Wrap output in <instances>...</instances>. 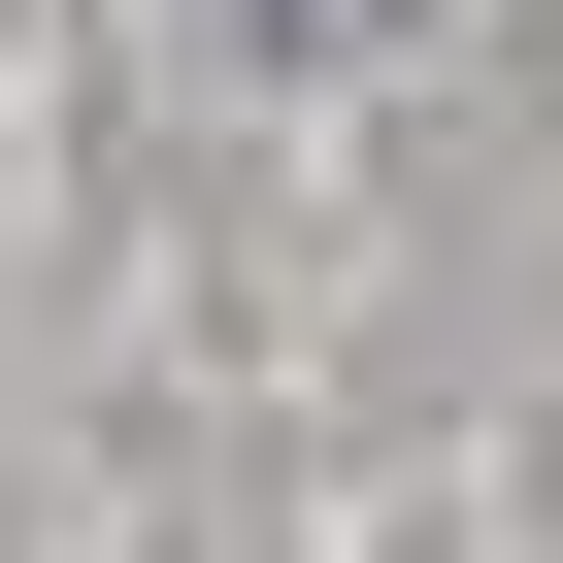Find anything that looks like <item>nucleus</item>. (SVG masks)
<instances>
[{"mask_svg": "<svg viewBox=\"0 0 563 563\" xmlns=\"http://www.w3.org/2000/svg\"><path fill=\"white\" fill-rule=\"evenodd\" d=\"M232 34H299V67H332V34H398V0H232Z\"/></svg>", "mask_w": 563, "mask_h": 563, "instance_id": "nucleus-1", "label": "nucleus"}]
</instances>
